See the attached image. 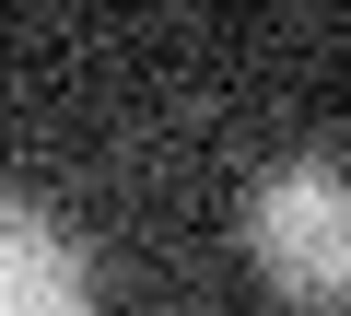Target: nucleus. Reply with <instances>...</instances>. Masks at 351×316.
Returning <instances> with one entry per match:
<instances>
[{
    "instance_id": "nucleus-1",
    "label": "nucleus",
    "mask_w": 351,
    "mask_h": 316,
    "mask_svg": "<svg viewBox=\"0 0 351 316\" xmlns=\"http://www.w3.org/2000/svg\"><path fill=\"white\" fill-rule=\"evenodd\" d=\"M246 258L281 304H351V165L293 152L246 188Z\"/></svg>"
},
{
    "instance_id": "nucleus-2",
    "label": "nucleus",
    "mask_w": 351,
    "mask_h": 316,
    "mask_svg": "<svg viewBox=\"0 0 351 316\" xmlns=\"http://www.w3.org/2000/svg\"><path fill=\"white\" fill-rule=\"evenodd\" d=\"M0 316H94V269L59 223L0 199Z\"/></svg>"
}]
</instances>
